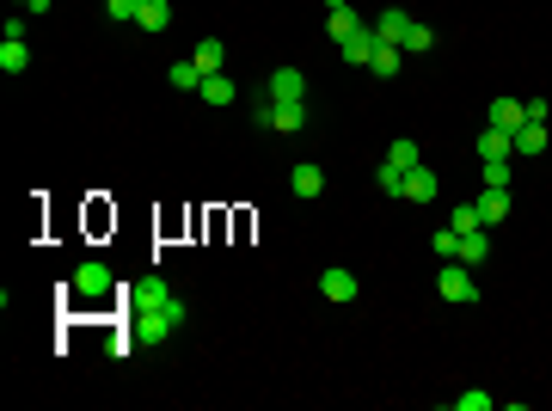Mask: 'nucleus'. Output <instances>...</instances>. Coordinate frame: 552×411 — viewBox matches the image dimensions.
Instances as JSON below:
<instances>
[{"label": "nucleus", "mask_w": 552, "mask_h": 411, "mask_svg": "<svg viewBox=\"0 0 552 411\" xmlns=\"http://www.w3.org/2000/svg\"><path fill=\"white\" fill-rule=\"evenodd\" d=\"M123 308H129V338H136V344L173 338L178 326H184V301H178L160 276H141L136 289L123 295Z\"/></svg>", "instance_id": "f257e3e1"}, {"label": "nucleus", "mask_w": 552, "mask_h": 411, "mask_svg": "<svg viewBox=\"0 0 552 411\" xmlns=\"http://www.w3.org/2000/svg\"><path fill=\"white\" fill-rule=\"evenodd\" d=\"M436 295H442V301H454V308H473V301H479V276H473V264H460V258H442Z\"/></svg>", "instance_id": "f03ea898"}, {"label": "nucleus", "mask_w": 552, "mask_h": 411, "mask_svg": "<svg viewBox=\"0 0 552 411\" xmlns=\"http://www.w3.org/2000/svg\"><path fill=\"white\" fill-rule=\"evenodd\" d=\"M74 295H80L86 308H99V301H111V271H104V264H93V258H86V264L74 271Z\"/></svg>", "instance_id": "7ed1b4c3"}, {"label": "nucleus", "mask_w": 552, "mask_h": 411, "mask_svg": "<svg viewBox=\"0 0 552 411\" xmlns=\"http://www.w3.org/2000/svg\"><path fill=\"white\" fill-rule=\"evenodd\" d=\"M375 49H380V31H375V25H356V31L338 43V56H344L350 68H369V62H375Z\"/></svg>", "instance_id": "20e7f679"}, {"label": "nucleus", "mask_w": 552, "mask_h": 411, "mask_svg": "<svg viewBox=\"0 0 552 411\" xmlns=\"http://www.w3.org/2000/svg\"><path fill=\"white\" fill-rule=\"evenodd\" d=\"M510 141H516V154H540V147H547V104L540 99H528V123H521Z\"/></svg>", "instance_id": "39448f33"}, {"label": "nucleus", "mask_w": 552, "mask_h": 411, "mask_svg": "<svg viewBox=\"0 0 552 411\" xmlns=\"http://www.w3.org/2000/svg\"><path fill=\"white\" fill-rule=\"evenodd\" d=\"M485 123H491V130H503V136H516L521 123H528V104H521V99H491Z\"/></svg>", "instance_id": "423d86ee"}, {"label": "nucleus", "mask_w": 552, "mask_h": 411, "mask_svg": "<svg viewBox=\"0 0 552 411\" xmlns=\"http://www.w3.org/2000/svg\"><path fill=\"white\" fill-rule=\"evenodd\" d=\"M436 197H442V178H436L430 166L405 172V203H436Z\"/></svg>", "instance_id": "0eeeda50"}, {"label": "nucleus", "mask_w": 552, "mask_h": 411, "mask_svg": "<svg viewBox=\"0 0 552 411\" xmlns=\"http://www.w3.org/2000/svg\"><path fill=\"white\" fill-rule=\"evenodd\" d=\"M319 295H325V301H356V271L332 264V271L319 276Z\"/></svg>", "instance_id": "6e6552de"}, {"label": "nucleus", "mask_w": 552, "mask_h": 411, "mask_svg": "<svg viewBox=\"0 0 552 411\" xmlns=\"http://www.w3.org/2000/svg\"><path fill=\"white\" fill-rule=\"evenodd\" d=\"M479 221H485V228H503V221H510V191L485 184V197H479Z\"/></svg>", "instance_id": "1a4fd4ad"}, {"label": "nucleus", "mask_w": 552, "mask_h": 411, "mask_svg": "<svg viewBox=\"0 0 552 411\" xmlns=\"http://www.w3.org/2000/svg\"><path fill=\"white\" fill-rule=\"evenodd\" d=\"M460 264H473L479 271L485 258H491V228H473V234H460V252H454Z\"/></svg>", "instance_id": "9d476101"}, {"label": "nucleus", "mask_w": 552, "mask_h": 411, "mask_svg": "<svg viewBox=\"0 0 552 411\" xmlns=\"http://www.w3.org/2000/svg\"><path fill=\"white\" fill-rule=\"evenodd\" d=\"M25 68H31L25 37H0V74H25Z\"/></svg>", "instance_id": "9b49d317"}, {"label": "nucleus", "mask_w": 552, "mask_h": 411, "mask_svg": "<svg viewBox=\"0 0 552 411\" xmlns=\"http://www.w3.org/2000/svg\"><path fill=\"white\" fill-rule=\"evenodd\" d=\"M307 123V99H276V123L271 130H282V136H295Z\"/></svg>", "instance_id": "f8f14e48"}, {"label": "nucleus", "mask_w": 552, "mask_h": 411, "mask_svg": "<svg viewBox=\"0 0 552 411\" xmlns=\"http://www.w3.org/2000/svg\"><path fill=\"white\" fill-rule=\"evenodd\" d=\"M271 99H307V80H301V68H276V74H271Z\"/></svg>", "instance_id": "ddd939ff"}, {"label": "nucleus", "mask_w": 552, "mask_h": 411, "mask_svg": "<svg viewBox=\"0 0 552 411\" xmlns=\"http://www.w3.org/2000/svg\"><path fill=\"white\" fill-rule=\"evenodd\" d=\"M473 147H479V160H510V154H516V141L503 136V130H491V123H485V136L473 141Z\"/></svg>", "instance_id": "4468645a"}, {"label": "nucleus", "mask_w": 552, "mask_h": 411, "mask_svg": "<svg viewBox=\"0 0 552 411\" xmlns=\"http://www.w3.org/2000/svg\"><path fill=\"white\" fill-rule=\"evenodd\" d=\"M136 25L141 31H166V25H173V0H141Z\"/></svg>", "instance_id": "2eb2a0df"}, {"label": "nucleus", "mask_w": 552, "mask_h": 411, "mask_svg": "<svg viewBox=\"0 0 552 411\" xmlns=\"http://www.w3.org/2000/svg\"><path fill=\"white\" fill-rule=\"evenodd\" d=\"M191 62L203 68V80H209V74H221V62H227V43H215V37H203V43L191 49Z\"/></svg>", "instance_id": "dca6fc26"}, {"label": "nucleus", "mask_w": 552, "mask_h": 411, "mask_svg": "<svg viewBox=\"0 0 552 411\" xmlns=\"http://www.w3.org/2000/svg\"><path fill=\"white\" fill-rule=\"evenodd\" d=\"M375 31H380V43H405V31H412V19H405L399 6H387V13L375 19Z\"/></svg>", "instance_id": "f3484780"}, {"label": "nucleus", "mask_w": 552, "mask_h": 411, "mask_svg": "<svg viewBox=\"0 0 552 411\" xmlns=\"http://www.w3.org/2000/svg\"><path fill=\"white\" fill-rule=\"evenodd\" d=\"M197 99H209V104H234V99H240V86H234L227 74H209L203 86H197Z\"/></svg>", "instance_id": "a211bd4d"}, {"label": "nucleus", "mask_w": 552, "mask_h": 411, "mask_svg": "<svg viewBox=\"0 0 552 411\" xmlns=\"http://www.w3.org/2000/svg\"><path fill=\"white\" fill-rule=\"evenodd\" d=\"M387 166H399V172L423 166V147H417L412 136H399V141H393V147H387Z\"/></svg>", "instance_id": "6ab92c4d"}, {"label": "nucleus", "mask_w": 552, "mask_h": 411, "mask_svg": "<svg viewBox=\"0 0 552 411\" xmlns=\"http://www.w3.org/2000/svg\"><path fill=\"white\" fill-rule=\"evenodd\" d=\"M289 184H295V197H319V191H325V172H319V166H307V160H301V166L289 172Z\"/></svg>", "instance_id": "aec40b11"}, {"label": "nucleus", "mask_w": 552, "mask_h": 411, "mask_svg": "<svg viewBox=\"0 0 552 411\" xmlns=\"http://www.w3.org/2000/svg\"><path fill=\"white\" fill-rule=\"evenodd\" d=\"M166 80H173L178 93H197V86H203V68H197V62L184 56V62H173V68H166Z\"/></svg>", "instance_id": "412c9836"}, {"label": "nucleus", "mask_w": 552, "mask_h": 411, "mask_svg": "<svg viewBox=\"0 0 552 411\" xmlns=\"http://www.w3.org/2000/svg\"><path fill=\"white\" fill-rule=\"evenodd\" d=\"M399 56H405L399 43H380V49H375V62H369V74H380V80H393V74H399Z\"/></svg>", "instance_id": "4be33fe9"}, {"label": "nucleus", "mask_w": 552, "mask_h": 411, "mask_svg": "<svg viewBox=\"0 0 552 411\" xmlns=\"http://www.w3.org/2000/svg\"><path fill=\"white\" fill-rule=\"evenodd\" d=\"M399 49H405V56H423V49H436V31L412 19V31H405V43H399Z\"/></svg>", "instance_id": "5701e85b"}, {"label": "nucleus", "mask_w": 552, "mask_h": 411, "mask_svg": "<svg viewBox=\"0 0 552 411\" xmlns=\"http://www.w3.org/2000/svg\"><path fill=\"white\" fill-rule=\"evenodd\" d=\"M325 25H332V37H338V43H344V37L356 31V25H362V19H356V13H350V6H332V13H325Z\"/></svg>", "instance_id": "b1692460"}, {"label": "nucleus", "mask_w": 552, "mask_h": 411, "mask_svg": "<svg viewBox=\"0 0 552 411\" xmlns=\"http://www.w3.org/2000/svg\"><path fill=\"white\" fill-rule=\"evenodd\" d=\"M454 234H473V228H485L479 221V203H454V221H449Z\"/></svg>", "instance_id": "393cba45"}, {"label": "nucleus", "mask_w": 552, "mask_h": 411, "mask_svg": "<svg viewBox=\"0 0 552 411\" xmlns=\"http://www.w3.org/2000/svg\"><path fill=\"white\" fill-rule=\"evenodd\" d=\"M497 399L491 393H479V387H467V393H454V411H491Z\"/></svg>", "instance_id": "a878e982"}, {"label": "nucleus", "mask_w": 552, "mask_h": 411, "mask_svg": "<svg viewBox=\"0 0 552 411\" xmlns=\"http://www.w3.org/2000/svg\"><path fill=\"white\" fill-rule=\"evenodd\" d=\"M375 178H380V191H387V197H405V172H399V166H387V160H380Z\"/></svg>", "instance_id": "bb28decb"}, {"label": "nucleus", "mask_w": 552, "mask_h": 411, "mask_svg": "<svg viewBox=\"0 0 552 411\" xmlns=\"http://www.w3.org/2000/svg\"><path fill=\"white\" fill-rule=\"evenodd\" d=\"M430 252H436V258H454V252H460V234H454V228H436Z\"/></svg>", "instance_id": "cd10ccee"}, {"label": "nucleus", "mask_w": 552, "mask_h": 411, "mask_svg": "<svg viewBox=\"0 0 552 411\" xmlns=\"http://www.w3.org/2000/svg\"><path fill=\"white\" fill-rule=\"evenodd\" d=\"M104 13H111L117 25H129V19H136V13H141V0H104Z\"/></svg>", "instance_id": "c85d7f7f"}, {"label": "nucleus", "mask_w": 552, "mask_h": 411, "mask_svg": "<svg viewBox=\"0 0 552 411\" xmlns=\"http://www.w3.org/2000/svg\"><path fill=\"white\" fill-rule=\"evenodd\" d=\"M485 184H497V191H510V160H485Z\"/></svg>", "instance_id": "c756f323"}, {"label": "nucleus", "mask_w": 552, "mask_h": 411, "mask_svg": "<svg viewBox=\"0 0 552 411\" xmlns=\"http://www.w3.org/2000/svg\"><path fill=\"white\" fill-rule=\"evenodd\" d=\"M252 123H258V130H271V123H276V99H258V104H252Z\"/></svg>", "instance_id": "7c9ffc66"}, {"label": "nucleus", "mask_w": 552, "mask_h": 411, "mask_svg": "<svg viewBox=\"0 0 552 411\" xmlns=\"http://www.w3.org/2000/svg\"><path fill=\"white\" fill-rule=\"evenodd\" d=\"M13 6H19V13H43V0H13Z\"/></svg>", "instance_id": "2f4dec72"}, {"label": "nucleus", "mask_w": 552, "mask_h": 411, "mask_svg": "<svg viewBox=\"0 0 552 411\" xmlns=\"http://www.w3.org/2000/svg\"><path fill=\"white\" fill-rule=\"evenodd\" d=\"M43 6H49V0H43Z\"/></svg>", "instance_id": "473e14b6"}]
</instances>
